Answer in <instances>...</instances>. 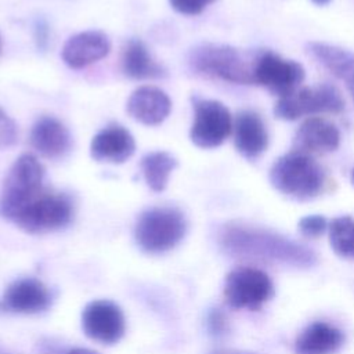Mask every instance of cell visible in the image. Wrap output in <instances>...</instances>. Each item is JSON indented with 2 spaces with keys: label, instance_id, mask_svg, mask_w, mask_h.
<instances>
[{
  "label": "cell",
  "instance_id": "1",
  "mask_svg": "<svg viewBox=\"0 0 354 354\" xmlns=\"http://www.w3.org/2000/svg\"><path fill=\"white\" fill-rule=\"evenodd\" d=\"M44 167L30 153L21 155L8 170L0 192V217L29 234L64 228L73 217V203L64 192L43 184Z\"/></svg>",
  "mask_w": 354,
  "mask_h": 354
},
{
  "label": "cell",
  "instance_id": "2",
  "mask_svg": "<svg viewBox=\"0 0 354 354\" xmlns=\"http://www.w3.org/2000/svg\"><path fill=\"white\" fill-rule=\"evenodd\" d=\"M224 252L238 257L279 261L295 267L315 264V253L304 245L278 232L246 223L224 224L218 234Z\"/></svg>",
  "mask_w": 354,
  "mask_h": 354
},
{
  "label": "cell",
  "instance_id": "3",
  "mask_svg": "<svg viewBox=\"0 0 354 354\" xmlns=\"http://www.w3.org/2000/svg\"><path fill=\"white\" fill-rule=\"evenodd\" d=\"M270 181L279 192L306 201L318 196L324 191L326 174L314 158L292 151L274 162L270 170Z\"/></svg>",
  "mask_w": 354,
  "mask_h": 354
},
{
  "label": "cell",
  "instance_id": "4",
  "mask_svg": "<svg viewBox=\"0 0 354 354\" xmlns=\"http://www.w3.org/2000/svg\"><path fill=\"white\" fill-rule=\"evenodd\" d=\"M256 57L248 58L242 51L224 44H203L189 57L191 66L205 76L235 84H254Z\"/></svg>",
  "mask_w": 354,
  "mask_h": 354
},
{
  "label": "cell",
  "instance_id": "5",
  "mask_svg": "<svg viewBox=\"0 0 354 354\" xmlns=\"http://www.w3.org/2000/svg\"><path fill=\"white\" fill-rule=\"evenodd\" d=\"M187 221L174 207H152L142 212L134 227L137 245L151 254L169 252L184 238Z\"/></svg>",
  "mask_w": 354,
  "mask_h": 354
},
{
  "label": "cell",
  "instance_id": "6",
  "mask_svg": "<svg viewBox=\"0 0 354 354\" xmlns=\"http://www.w3.org/2000/svg\"><path fill=\"white\" fill-rule=\"evenodd\" d=\"M343 108L344 101L339 90L332 84L324 83L314 87H301L279 97L274 106V113L282 120H296L315 113H337Z\"/></svg>",
  "mask_w": 354,
  "mask_h": 354
},
{
  "label": "cell",
  "instance_id": "7",
  "mask_svg": "<svg viewBox=\"0 0 354 354\" xmlns=\"http://www.w3.org/2000/svg\"><path fill=\"white\" fill-rule=\"evenodd\" d=\"M274 296L270 277L253 267L232 270L224 282V299L234 308L259 310Z\"/></svg>",
  "mask_w": 354,
  "mask_h": 354
},
{
  "label": "cell",
  "instance_id": "8",
  "mask_svg": "<svg viewBox=\"0 0 354 354\" xmlns=\"http://www.w3.org/2000/svg\"><path fill=\"white\" fill-rule=\"evenodd\" d=\"M232 130V118L224 104L216 100H194L191 141L199 148L221 145Z\"/></svg>",
  "mask_w": 354,
  "mask_h": 354
},
{
  "label": "cell",
  "instance_id": "9",
  "mask_svg": "<svg viewBox=\"0 0 354 354\" xmlns=\"http://www.w3.org/2000/svg\"><path fill=\"white\" fill-rule=\"evenodd\" d=\"M303 79L304 69L296 61L282 58L272 51H263L256 57L254 84H260L279 97L297 90Z\"/></svg>",
  "mask_w": 354,
  "mask_h": 354
},
{
  "label": "cell",
  "instance_id": "10",
  "mask_svg": "<svg viewBox=\"0 0 354 354\" xmlns=\"http://www.w3.org/2000/svg\"><path fill=\"white\" fill-rule=\"evenodd\" d=\"M82 328L90 339L104 343H118L126 330L124 315L111 300H94L82 313Z\"/></svg>",
  "mask_w": 354,
  "mask_h": 354
},
{
  "label": "cell",
  "instance_id": "11",
  "mask_svg": "<svg viewBox=\"0 0 354 354\" xmlns=\"http://www.w3.org/2000/svg\"><path fill=\"white\" fill-rule=\"evenodd\" d=\"M53 303L48 288L36 278H21L11 282L0 299L1 313L39 314Z\"/></svg>",
  "mask_w": 354,
  "mask_h": 354
},
{
  "label": "cell",
  "instance_id": "12",
  "mask_svg": "<svg viewBox=\"0 0 354 354\" xmlns=\"http://www.w3.org/2000/svg\"><path fill=\"white\" fill-rule=\"evenodd\" d=\"M340 144L337 127L324 118H308L297 129L293 148L301 153H325L335 151Z\"/></svg>",
  "mask_w": 354,
  "mask_h": 354
},
{
  "label": "cell",
  "instance_id": "13",
  "mask_svg": "<svg viewBox=\"0 0 354 354\" xmlns=\"http://www.w3.org/2000/svg\"><path fill=\"white\" fill-rule=\"evenodd\" d=\"M109 50L111 41L105 33L87 30L66 40L62 47V59L68 66L79 69L104 58Z\"/></svg>",
  "mask_w": 354,
  "mask_h": 354
},
{
  "label": "cell",
  "instance_id": "14",
  "mask_svg": "<svg viewBox=\"0 0 354 354\" xmlns=\"http://www.w3.org/2000/svg\"><path fill=\"white\" fill-rule=\"evenodd\" d=\"M171 109V101L167 94L153 86H141L136 88L127 100V112L131 118L147 126L162 123Z\"/></svg>",
  "mask_w": 354,
  "mask_h": 354
},
{
  "label": "cell",
  "instance_id": "15",
  "mask_svg": "<svg viewBox=\"0 0 354 354\" xmlns=\"http://www.w3.org/2000/svg\"><path fill=\"white\" fill-rule=\"evenodd\" d=\"M136 149L133 136L119 124H111L100 130L91 140L90 153L98 162L122 163Z\"/></svg>",
  "mask_w": 354,
  "mask_h": 354
},
{
  "label": "cell",
  "instance_id": "16",
  "mask_svg": "<svg viewBox=\"0 0 354 354\" xmlns=\"http://www.w3.org/2000/svg\"><path fill=\"white\" fill-rule=\"evenodd\" d=\"M30 144L44 158L57 159L69 151L71 134L58 119L43 116L32 127Z\"/></svg>",
  "mask_w": 354,
  "mask_h": 354
},
{
  "label": "cell",
  "instance_id": "17",
  "mask_svg": "<svg viewBox=\"0 0 354 354\" xmlns=\"http://www.w3.org/2000/svg\"><path fill=\"white\" fill-rule=\"evenodd\" d=\"M235 147L241 155L254 159L261 155L268 145V133L263 119L253 111H242L234 124Z\"/></svg>",
  "mask_w": 354,
  "mask_h": 354
},
{
  "label": "cell",
  "instance_id": "18",
  "mask_svg": "<svg viewBox=\"0 0 354 354\" xmlns=\"http://www.w3.org/2000/svg\"><path fill=\"white\" fill-rule=\"evenodd\" d=\"M308 51L332 75L344 82L354 100V53L324 41L308 43Z\"/></svg>",
  "mask_w": 354,
  "mask_h": 354
},
{
  "label": "cell",
  "instance_id": "19",
  "mask_svg": "<svg viewBox=\"0 0 354 354\" xmlns=\"http://www.w3.org/2000/svg\"><path fill=\"white\" fill-rule=\"evenodd\" d=\"M344 343L343 332L328 322H313L297 336L296 354H333Z\"/></svg>",
  "mask_w": 354,
  "mask_h": 354
},
{
  "label": "cell",
  "instance_id": "20",
  "mask_svg": "<svg viewBox=\"0 0 354 354\" xmlns=\"http://www.w3.org/2000/svg\"><path fill=\"white\" fill-rule=\"evenodd\" d=\"M122 69L124 75L133 79H152L165 75V69L152 59L140 40H130L123 48Z\"/></svg>",
  "mask_w": 354,
  "mask_h": 354
},
{
  "label": "cell",
  "instance_id": "21",
  "mask_svg": "<svg viewBox=\"0 0 354 354\" xmlns=\"http://www.w3.org/2000/svg\"><path fill=\"white\" fill-rule=\"evenodd\" d=\"M177 166V160L166 151H155L147 153L141 159V169L148 187L152 191L160 192L166 188L169 176Z\"/></svg>",
  "mask_w": 354,
  "mask_h": 354
},
{
  "label": "cell",
  "instance_id": "22",
  "mask_svg": "<svg viewBox=\"0 0 354 354\" xmlns=\"http://www.w3.org/2000/svg\"><path fill=\"white\" fill-rule=\"evenodd\" d=\"M328 228L333 252L343 259L354 260V220L350 216L336 217Z\"/></svg>",
  "mask_w": 354,
  "mask_h": 354
},
{
  "label": "cell",
  "instance_id": "23",
  "mask_svg": "<svg viewBox=\"0 0 354 354\" xmlns=\"http://www.w3.org/2000/svg\"><path fill=\"white\" fill-rule=\"evenodd\" d=\"M326 228L328 221L324 216L319 214L306 216L299 221V230L307 238H318L326 231Z\"/></svg>",
  "mask_w": 354,
  "mask_h": 354
},
{
  "label": "cell",
  "instance_id": "24",
  "mask_svg": "<svg viewBox=\"0 0 354 354\" xmlns=\"http://www.w3.org/2000/svg\"><path fill=\"white\" fill-rule=\"evenodd\" d=\"M18 140L17 124L14 120L0 108V149L12 147Z\"/></svg>",
  "mask_w": 354,
  "mask_h": 354
},
{
  "label": "cell",
  "instance_id": "25",
  "mask_svg": "<svg viewBox=\"0 0 354 354\" xmlns=\"http://www.w3.org/2000/svg\"><path fill=\"white\" fill-rule=\"evenodd\" d=\"M171 7L185 15L201 14L214 0H169Z\"/></svg>",
  "mask_w": 354,
  "mask_h": 354
},
{
  "label": "cell",
  "instance_id": "26",
  "mask_svg": "<svg viewBox=\"0 0 354 354\" xmlns=\"http://www.w3.org/2000/svg\"><path fill=\"white\" fill-rule=\"evenodd\" d=\"M40 354H100L95 350L86 347H72V348H59L50 343H43L40 346Z\"/></svg>",
  "mask_w": 354,
  "mask_h": 354
},
{
  "label": "cell",
  "instance_id": "27",
  "mask_svg": "<svg viewBox=\"0 0 354 354\" xmlns=\"http://www.w3.org/2000/svg\"><path fill=\"white\" fill-rule=\"evenodd\" d=\"M209 326L213 333H223L225 329V318L220 311H212L209 315Z\"/></svg>",
  "mask_w": 354,
  "mask_h": 354
},
{
  "label": "cell",
  "instance_id": "28",
  "mask_svg": "<svg viewBox=\"0 0 354 354\" xmlns=\"http://www.w3.org/2000/svg\"><path fill=\"white\" fill-rule=\"evenodd\" d=\"M314 4H317V6H326V4H329L332 0H311Z\"/></svg>",
  "mask_w": 354,
  "mask_h": 354
},
{
  "label": "cell",
  "instance_id": "29",
  "mask_svg": "<svg viewBox=\"0 0 354 354\" xmlns=\"http://www.w3.org/2000/svg\"><path fill=\"white\" fill-rule=\"evenodd\" d=\"M351 183H353V185H354V169L351 170Z\"/></svg>",
  "mask_w": 354,
  "mask_h": 354
},
{
  "label": "cell",
  "instance_id": "30",
  "mask_svg": "<svg viewBox=\"0 0 354 354\" xmlns=\"http://www.w3.org/2000/svg\"><path fill=\"white\" fill-rule=\"evenodd\" d=\"M0 354H7V353H4V351L0 348Z\"/></svg>",
  "mask_w": 354,
  "mask_h": 354
},
{
  "label": "cell",
  "instance_id": "31",
  "mask_svg": "<svg viewBox=\"0 0 354 354\" xmlns=\"http://www.w3.org/2000/svg\"><path fill=\"white\" fill-rule=\"evenodd\" d=\"M223 354H228V353H223Z\"/></svg>",
  "mask_w": 354,
  "mask_h": 354
}]
</instances>
